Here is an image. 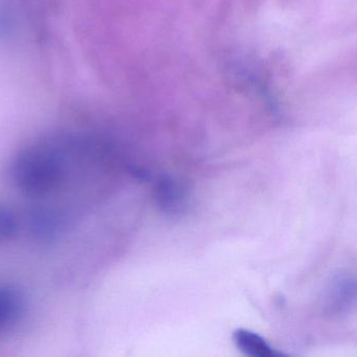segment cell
<instances>
[{
  "label": "cell",
  "instance_id": "obj_1",
  "mask_svg": "<svg viewBox=\"0 0 357 357\" xmlns=\"http://www.w3.org/2000/svg\"><path fill=\"white\" fill-rule=\"evenodd\" d=\"M11 173L14 183L22 193L31 197H43L63 183V156L54 146L38 144L16 156Z\"/></svg>",
  "mask_w": 357,
  "mask_h": 357
},
{
  "label": "cell",
  "instance_id": "obj_2",
  "mask_svg": "<svg viewBox=\"0 0 357 357\" xmlns=\"http://www.w3.org/2000/svg\"><path fill=\"white\" fill-rule=\"evenodd\" d=\"M356 296L354 277L347 271H338L328 282L323 296V309L326 314L340 315L352 307Z\"/></svg>",
  "mask_w": 357,
  "mask_h": 357
},
{
  "label": "cell",
  "instance_id": "obj_3",
  "mask_svg": "<svg viewBox=\"0 0 357 357\" xmlns=\"http://www.w3.org/2000/svg\"><path fill=\"white\" fill-rule=\"evenodd\" d=\"M155 196L160 210L166 214L177 215L185 208V191L172 177L164 176L160 179L156 185Z\"/></svg>",
  "mask_w": 357,
  "mask_h": 357
},
{
  "label": "cell",
  "instance_id": "obj_4",
  "mask_svg": "<svg viewBox=\"0 0 357 357\" xmlns=\"http://www.w3.org/2000/svg\"><path fill=\"white\" fill-rule=\"evenodd\" d=\"M233 338L237 348L248 356L279 357L284 355L273 349L264 337L244 328L235 330Z\"/></svg>",
  "mask_w": 357,
  "mask_h": 357
},
{
  "label": "cell",
  "instance_id": "obj_5",
  "mask_svg": "<svg viewBox=\"0 0 357 357\" xmlns=\"http://www.w3.org/2000/svg\"><path fill=\"white\" fill-rule=\"evenodd\" d=\"M24 305V296L17 288L0 286V330L17 321Z\"/></svg>",
  "mask_w": 357,
  "mask_h": 357
},
{
  "label": "cell",
  "instance_id": "obj_6",
  "mask_svg": "<svg viewBox=\"0 0 357 357\" xmlns=\"http://www.w3.org/2000/svg\"><path fill=\"white\" fill-rule=\"evenodd\" d=\"M18 231L17 217L7 206H0V243L13 239Z\"/></svg>",
  "mask_w": 357,
  "mask_h": 357
}]
</instances>
